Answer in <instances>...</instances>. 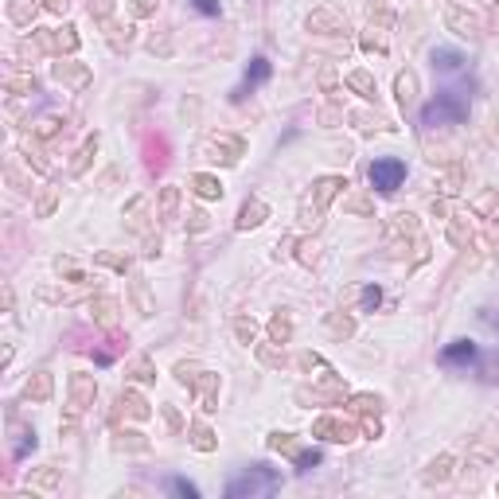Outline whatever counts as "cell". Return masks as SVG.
Returning <instances> with one entry per match:
<instances>
[{
	"instance_id": "ba28073f",
	"label": "cell",
	"mask_w": 499,
	"mask_h": 499,
	"mask_svg": "<svg viewBox=\"0 0 499 499\" xmlns=\"http://www.w3.org/2000/svg\"><path fill=\"white\" fill-rule=\"evenodd\" d=\"M258 215H261V207H253V211L246 207V211H242V223H238V226H253V223H261Z\"/></svg>"
},
{
	"instance_id": "52a82bcc",
	"label": "cell",
	"mask_w": 499,
	"mask_h": 499,
	"mask_svg": "<svg viewBox=\"0 0 499 499\" xmlns=\"http://www.w3.org/2000/svg\"><path fill=\"white\" fill-rule=\"evenodd\" d=\"M195 8H199L203 16H219V0H195Z\"/></svg>"
},
{
	"instance_id": "277c9868",
	"label": "cell",
	"mask_w": 499,
	"mask_h": 499,
	"mask_svg": "<svg viewBox=\"0 0 499 499\" xmlns=\"http://www.w3.org/2000/svg\"><path fill=\"white\" fill-rule=\"evenodd\" d=\"M266 78H269V63L266 59H253V67L246 70V83H242V90H238V98L246 94V90H253L258 83H266Z\"/></svg>"
},
{
	"instance_id": "6da1fadb",
	"label": "cell",
	"mask_w": 499,
	"mask_h": 499,
	"mask_svg": "<svg viewBox=\"0 0 499 499\" xmlns=\"http://www.w3.org/2000/svg\"><path fill=\"white\" fill-rule=\"evenodd\" d=\"M277 488H281V476L269 472V468H261V464H253L250 472H242L238 480H231L226 495L231 499H258V495H273Z\"/></svg>"
},
{
	"instance_id": "8992f818",
	"label": "cell",
	"mask_w": 499,
	"mask_h": 499,
	"mask_svg": "<svg viewBox=\"0 0 499 499\" xmlns=\"http://www.w3.org/2000/svg\"><path fill=\"white\" fill-rule=\"evenodd\" d=\"M172 492H179V495H187V499H195V495H199V488H195V484H187V480H179V476H172Z\"/></svg>"
},
{
	"instance_id": "3957f363",
	"label": "cell",
	"mask_w": 499,
	"mask_h": 499,
	"mask_svg": "<svg viewBox=\"0 0 499 499\" xmlns=\"http://www.w3.org/2000/svg\"><path fill=\"white\" fill-rule=\"evenodd\" d=\"M472 359H476V343H468V340H456L441 351V363L445 367H461V363H472Z\"/></svg>"
},
{
	"instance_id": "5b68a950",
	"label": "cell",
	"mask_w": 499,
	"mask_h": 499,
	"mask_svg": "<svg viewBox=\"0 0 499 499\" xmlns=\"http://www.w3.org/2000/svg\"><path fill=\"white\" fill-rule=\"evenodd\" d=\"M195 187H199V195H207V199H215V195L223 191V187H219L211 176H199V179H195Z\"/></svg>"
},
{
	"instance_id": "7a4b0ae2",
	"label": "cell",
	"mask_w": 499,
	"mask_h": 499,
	"mask_svg": "<svg viewBox=\"0 0 499 499\" xmlns=\"http://www.w3.org/2000/svg\"><path fill=\"white\" fill-rule=\"evenodd\" d=\"M402 179H406V164L402 160H374L371 164V184L379 187V191H398V187H402Z\"/></svg>"
},
{
	"instance_id": "9c48e42d",
	"label": "cell",
	"mask_w": 499,
	"mask_h": 499,
	"mask_svg": "<svg viewBox=\"0 0 499 499\" xmlns=\"http://www.w3.org/2000/svg\"><path fill=\"white\" fill-rule=\"evenodd\" d=\"M363 305H367V308L379 305V289H363Z\"/></svg>"
}]
</instances>
